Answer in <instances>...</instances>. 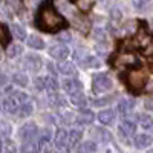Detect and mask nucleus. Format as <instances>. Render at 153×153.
<instances>
[{
  "label": "nucleus",
  "instance_id": "nucleus-1",
  "mask_svg": "<svg viewBox=\"0 0 153 153\" xmlns=\"http://www.w3.org/2000/svg\"><path fill=\"white\" fill-rule=\"evenodd\" d=\"M35 25L42 31L55 32V31L66 26V20L63 19V16L55 9L52 2H45L40 8H38L37 17H35Z\"/></svg>",
  "mask_w": 153,
  "mask_h": 153
},
{
  "label": "nucleus",
  "instance_id": "nucleus-2",
  "mask_svg": "<svg viewBox=\"0 0 153 153\" xmlns=\"http://www.w3.org/2000/svg\"><path fill=\"white\" fill-rule=\"evenodd\" d=\"M126 83L133 92H139L147 83V75L141 69H132L126 75Z\"/></svg>",
  "mask_w": 153,
  "mask_h": 153
},
{
  "label": "nucleus",
  "instance_id": "nucleus-3",
  "mask_svg": "<svg viewBox=\"0 0 153 153\" xmlns=\"http://www.w3.org/2000/svg\"><path fill=\"white\" fill-rule=\"evenodd\" d=\"M92 87H94L95 94L107 92L109 89L112 87V80L109 78L107 74H98V75L94 76V80H92Z\"/></svg>",
  "mask_w": 153,
  "mask_h": 153
},
{
  "label": "nucleus",
  "instance_id": "nucleus-4",
  "mask_svg": "<svg viewBox=\"0 0 153 153\" xmlns=\"http://www.w3.org/2000/svg\"><path fill=\"white\" fill-rule=\"evenodd\" d=\"M38 133V129H37V126L34 123H28V124H25L22 129H20V138H22V141H32V139L37 136Z\"/></svg>",
  "mask_w": 153,
  "mask_h": 153
},
{
  "label": "nucleus",
  "instance_id": "nucleus-5",
  "mask_svg": "<svg viewBox=\"0 0 153 153\" xmlns=\"http://www.w3.org/2000/svg\"><path fill=\"white\" fill-rule=\"evenodd\" d=\"M63 89H65L66 94L75 95V94L83 92V84H81L78 80H75V78H69V80L63 81Z\"/></svg>",
  "mask_w": 153,
  "mask_h": 153
},
{
  "label": "nucleus",
  "instance_id": "nucleus-6",
  "mask_svg": "<svg viewBox=\"0 0 153 153\" xmlns=\"http://www.w3.org/2000/svg\"><path fill=\"white\" fill-rule=\"evenodd\" d=\"M23 66L26 68L28 71L31 72H37L38 69L42 68V58L38 57V55H26L23 58Z\"/></svg>",
  "mask_w": 153,
  "mask_h": 153
},
{
  "label": "nucleus",
  "instance_id": "nucleus-7",
  "mask_svg": "<svg viewBox=\"0 0 153 153\" xmlns=\"http://www.w3.org/2000/svg\"><path fill=\"white\" fill-rule=\"evenodd\" d=\"M49 55L52 57L54 60H58V61H63L68 55H69V49L65 46V45H55L49 49Z\"/></svg>",
  "mask_w": 153,
  "mask_h": 153
},
{
  "label": "nucleus",
  "instance_id": "nucleus-8",
  "mask_svg": "<svg viewBox=\"0 0 153 153\" xmlns=\"http://www.w3.org/2000/svg\"><path fill=\"white\" fill-rule=\"evenodd\" d=\"M136 132V124L132 121V120H124L120 126V133L126 138H129V136H133Z\"/></svg>",
  "mask_w": 153,
  "mask_h": 153
},
{
  "label": "nucleus",
  "instance_id": "nucleus-9",
  "mask_svg": "<svg viewBox=\"0 0 153 153\" xmlns=\"http://www.w3.org/2000/svg\"><path fill=\"white\" fill-rule=\"evenodd\" d=\"M136 57L133 54H129V52H123L121 55H118L117 58V66L120 68H126V66H133L136 63Z\"/></svg>",
  "mask_w": 153,
  "mask_h": 153
},
{
  "label": "nucleus",
  "instance_id": "nucleus-10",
  "mask_svg": "<svg viewBox=\"0 0 153 153\" xmlns=\"http://www.w3.org/2000/svg\"><path fill=\"white\" fill-rule=\"evenodd\" d=\"M20 103H19V101L14 98V97H8L6 100H3V110L6 112V113H16V112H19L20 110Z\"/></svg>",
  "mask_w": 153,
  "mask_h": 153
},
{
  "label": "nucleus",
  "instance_id": "nucleus-11",
  "mask_svg": "<svg viewBox=\"0 0 153 153\" xmlns=\"http://www.w3.org/2000/svg\"><path fill=\"white\" fill-rule=\"evenodd\" d=\"M68 141H69V133L65 129L57 130V133H55V147L60 149V150L65 149L68 146Z\"/></svg>",
  "mask_w": 153,
  "mask_h": 153
},
{
  "label": "nucleus",
  "instance_id": "nucleus-12",
  "mask_svg": "<svg viewBox=\"0 0 153 153\" xmlns=\"http://www.w3.org/2000/svg\"><path fill=\"white\" fill-rule=\"evenodd\" d=\"M98 120L101 124H106V126H110L113 124L115 121V112L112 109H106V110H101L98 113Z\"/></svg>",
  "mask_w": 153,
  "mask_h": 153
},
{
  "label": "nucleus",
  "instance_id": "nucleus-13",
  "mask_svg": "<svg viewBox=\"0 0 153 153\" xmlns=\"http://www.w3.org/2000/svg\"><path fill=\"white\" fill-rule=\"evenodd\" d=\"M95 120V115L92 110H89V109H84L78 113V117H76V123L78 124H91L92 121Z\"/></svg>",
  "mask_w": 153,
  "mask_h": 153
},
{
  "label": "nucleus",
  "instance_id": "nucleus-14",
  "mask_svg": "<svg viewBox=\"0 0 153 153\" xmlns=\"http://www.w3.org/2000/svg\"><path fill=\"white\" fill-rule=\"evenodd\" d=\"M152 143H153V138L147 133H141L135 138V146L138 149H146V147L152 146Z\"/></svg>",
  "mask_w": 153,
  "mask_h": 153
},
{
  "label": "nucleus",
  "instance_id": "nucleus-15",
  "mask_svg": "<svg viewBox=\"0 0 153 153\" xmlns=\"http://www.w3.org/2000/svg\"><path fill=\"white\" fill-rule=\"evenodd\" d=\"M133 107H135V100H129V98L121 100L120 104H118V110H120V113H123V115L132 112Z\"/></svg>",
  "mask_w": 153,
  "mask_h": 153
},
{
  "label": "nucleus",
  "instance_id": "nucleus-16",
  "mask_svg": "<svg viewBox=\"0 0 153 153\" xmlns=\"http://www.w3.org/2000/svg\"><path fill=\"white\" fill-rule=\"evenodd\" d=\"M58 72L63 74V75H76L75 66L72 65V63H68V61L60 63V65H58Z\"/></svg>",
  "mask_w": 153,
  "mask_h": 153
},
{
  "label": "nucleus",
  "instance_id": "nucleus-17",
  "mask_svg": "<svg viewBox=\"0 0 153 153\" xmlns=\"http://www.w3.org/2000/svg\"><path fill=\"white\" fill-rule=\"evenodd\" d=\"M0 34H2V46L6 49L9 42H11V31H9V28L6 26L5 23L2 25V28H0Z\"/></svg>",
  "mask_w": 153,
  "mask_h": 153
},
{
  "label": "nucleus",
  "instance_id": "nucleus-18",
  "mask_svg": "<svg viewBox=\"0 0 153 153\" xmlns=\"http://www.w3.org/2000/svg\"><path fill=\"white\" fill-rule=\"evenodd\" d=\"M22 153H38V144L35 141H26L22 149H20Z\"/></svg>",
  "mask_w": 153,
  "mask_h": 153
},
{
  "label": "nucleus",
  "instance_id": "nucleus-19",
  "mask_svg": "<svg viewBox=\"0 0 153 153\" xmlns=\"http://www.w3.org/2000/svg\"><path fill=\"white\" fill-rule=\"evenodd\" d=\"M139 124H141V127L143 129H146V130H152L153 129V118L150 117V115H141L139 117Z\"/></svg>",
  "mask_w": 153,
  "mask_h": 153
},
{
  "label": "nucleus",
  "instance_id": "nucleus-20",
  "mask_svg": "<svg viewBox=\"0 0 153 153\" xmlns=\"http://www.w3.org/2000/svg\"><path fill=\"white\" fill-rule=\"evenodd\" d=\"M81 66H83V68H98V66H100V60H98L97 57L87 55L86 58L81 60Z\"/></svg>",
  "mask_w": 153,
  "mask_h": 153
},
{
  "label": "nucleus",
  "instance_id": "nucleus-21",
  "mask_svg": "<svg viewBox=\"0 0 153 153\" xmlns=\"http://www.w3.org/2000/svg\"><path fill=\"white\" fill-rule=\"evenodd\" d=\"M78 152L80 153H97V144L94 141H86L84 144L80 146Z\"/></svg>",
  "mask_w": 153,
  "mask_h": 153
},
{
  "label": "nucleus",
  "instance_id": "nucleus-22",
  "mask_svg": "<svg viewBox=\"0 0 153 153\" xmlns=\"http://www.w3.org/2000/svg\"><path fill=\"white\" fill-rule=\"evenodd\" d=\"M11 31L14 34V37L19 38V40H25V38H26V31H25V28L20 26V25H12Z\"/></svg>",
  "mask_w": 153,
  "mask_h": 153
},
{
  "label": "nucleus",
  "instance_id": "nucleus-23",
  "mask_svg": "<svg viewBox=\"0 0 153 153\" xmlns=\"http://www.w3.org/2000/svg\"><path fill=\"white\" fill-rule=\"evenodd\" d=\"M22 51H23V48L20 45H11V46L6 48V55L9 58H14V57H17V55L22 54Z\"/></svg>",
  "mask_w": 153,
  "mask_h": 153
},
{
  "label": "nucleus",
  "instance_id": "nucleus-24",
  "mask_svg": "<svg viewBox=\"0 0 153 153\" xmlns=\"http://www.w3.org/2000/svg\"><path fill=\"white\" fill-rule=\"evenodd\" d=\"M71 103L75 104V106H84L87 103V98L84 97L83 92L80 94H75V95H71Z\"/></svg>",
  "mask_w": 153,
  "mask_h": 153
},
{
  "label": "nucleus",
  "instance_id": "nucleus-25",
  "mask_svg": "<svg viewBox=\"0 0 153 153\" xmlns=\"http://www.w3.org/2000/svg\"><path fill=\"white\" fill-rule=\"evenodd\" d=\"M28 45H29L32 49H42V48L45 46L43 40H42L40 37H37V35H31V37L28 38Z\"/></svg>",
  "mask_w": 153,
  "mask_h": 153
},
{
  "label": "nucleus",
  "instance_id": "nucleus-26",
  "mask_svg": "<svg viewBox=\"0 0 153 153\" xmlns=\"http://www.w3.org/2000/svg\"><path fill=\"white\" fill-rule=\"evenodd\" d=\"M81 136H83V133L80 130H72L69 133V144H71V147H75L76 144H78L81 141Z\"/></svg>",
  "mask_w": 153,
  "mask_h": 153
},
{
  "label": "nucleus",
  "instance_id": "nucleus-27",
  "mask_svg": "<svg viewBox=\"0 0 153 153\" xmlns=\"http://www.w3.org/2000/svg\"><path fill=\"white\" fill-rule=\"evenodd\" d=\"M45 84H46V89L49 92H57L58 83H57V80L54 78V76H46V78H45Z\"/></svg>",
  "mask_w": 153,
  "mask_h": 153
},
{
  "label": "nucleus",
  "instance_id": "nucleus-28",
  "mask_svg": "<svg viewBox=\"0 0 153 153\" xmlns=\"http://www.w3.org/2000/svg\"><path fill=\"white\" fill-rule=\"evenodd\" d=\"M20 117H23V118H26V117H31L32 115V112H34V107H32V104L31 103H25V104H22L20 106Z\"/></svg>",
  "mask_w": 153,
  "mask_h": 153
},
{
  "label": "nucleus",
  "instance_id": "nucleus-29",
  "mask_svg": "<svg viewBox=\"0 0 153 153\" xmlns=\"http://www.w3.org/2000/svg\"><path fill=\"white\" fill-rule=\"evenodd\" d=\"M12 80H14V83L16 84H19V86H22V87H25L28 84V78H26V75H23V74H14L12 75Z\"/></svg>",
  "mask_w": 153,
  "mask_h": 153
},
{
  "label": "nucleus",
  "instance_id": "nucleus-30",
  "mask_svg": "<svg viewBox=\"0 0 153 153\" xmlns=\"http://www.w3.org/2000/svg\"><path fill=\"white\" fill-rule=\"evenodd\" d=\"M49 104L52 106V107H60V106H63V101H61V98L58 97V95H55L54 92L49 95Z\"/></svg>",
  "mask_w": 153,
  "mask_h": 153
},
{
  "label": "nucleus",
  "instance_id": "nucleus-31",
  "mask_svg": "<svg viewBox=\"0 0 153 153\" xmlns=\"http://www.w3.org/2000/svg\"><path fill=\"white\" fill-rule=\"evenodd\" d=\"M12 97H14L20 104H25V103H28V100H29V97H28V94H25V92H14L12 94Z\"/></svg>",
  "mask_w": 153,
  "mask_h": 153
},
{
  "label": "nucleus",
  "instance_id": "nucleus-32",
  "mask_svg": "<svg viewBox=\"0 0 153 153\" xmlns=\"http://www.w3.org/2000/svg\"><path fill=\"white\" fill-rule=\"evenodd\" d=\"M3 149L6 153H16V144L8 139H3Z\"/></svg>",
  "mask_w": 153,
  "mask_h": 153
},
{
  "label": "nucleus",
  "instance_id": "nucleus-33",
  "mask_svg": "<svg viewBox=\"0 0 153 153\" xmlns=\"http://www.w3.org/2000/svg\"><path fill=\"white\" fill-rule=\"evenodd\" d=\"M49 139H51V130H49V129H46V130L43 132V135L40 136V143H38V144L45 147V146L49 143Z\"/></svg>",
  "mask_w": 153,
  "mask_h": 153
},
{
  "label": "nucleus",
  "instance_id": "nucleus-34",
  "mask_svg": "<svg viewBox=\"0 0 153 153\" xmlns=\"http://www.w3.org/2000/svg\"><path fill=\"white\" fill-rule=\"evenodd\" d=\"M34 86H35L37 91H43V89H46L45 78H35V80H34Z\"/></svg>",
  "mask_w": 153,
  "mask_h": 153
},
{
  "label": "nucleus",
  "instance_id": "nucleus-35",
  "mask_svg": "<svg viewBox=\"0 0 153 153\" xmlns=\"http://www.w3.org/2000/svg\"><path fill=\"white\" fill-rule=\"evenodd\" d=\"M76 3H78V6H80L83 11H87L89 8L92 6V2H91V0H76Z\"/></svg>",
  "mask_w": 153,
  "mask_h": 153
},
{
  "label": "nucleus",
  "instance_id": "nucleus-36",
  "mask_svg": "<svg viewBox=\"0 0 153 153\" xmlns=\"http://www.w3.org/2000/svg\"><path fill=\"white\" fill-rule=\"evenodd\" d=\"M11 135V126H8L6 123H2V136L3 139H6Z\"/></svg>",
  "mask_w": 153,
  "mask_h": 153
},
{
  "label": "nucleus",
  "instance_id": "nucleus-37",
  "mask_svg": "<svg viewBox=\"0 0 153 153\" xmlns=\"http://www.w3.org/2000/svg\"><path fill=\"white\" fill-rule=\"evenodd\" d=\"M147 2H149V0H132V3H133V6L136 9H143L147 5Z\"/></svg>",
  "mask_w": 153,
  "mask_h": 153
},
{
  "label": "nucleus",
  "instance_id": "nucleus-38",
  "mask_svg": "<svg viewBox=\"0 0 153 153\" xmlns=\"http://www.w3.org/2000/svg\"><path fill=\"white\" fill-rule=\"evenodd\" d=\"M144 107H146V110H149V112H153V98H150V100H146Z\"/></svg>",
  "mask_w": 153,
  "mask_h": 153
},
{
  "label": "nucleus",
  "instance_id": "nucleus-39",
  "mask_svg": "<svg viewBox=\"0 0 153 153\" xmlns=\"http://www.w3.org/2000/svg\"><path fill=\"white\" fill-rule=\"evenodd\" d=\"M112 100H109V98H101L100 101H95V106H103V104H107V103H110Z\"/></svg>",
  "mask_w": 153,
  "mask_h": 153
},
{
  "label": "nucleus",
  "instance_id": "nucleus-40",
  "mask_svg": "<svg viewBox=\"0 0 153 153\" xmlns=\"http://www.w3.org/2000/svg\"><path fill=\"white\" fill-rule=\"evenodd\" d=\"M61 40H66V42H68V40H71V38H69L68 34H65V35H61Z\"/></svg>",
  "mask_w": 153,
  "mask_h": 153
},
{
  "label": "nucleus",
  "instance_id": "nucleus-41",
  "mask_svg": "<svg viewBox=\"0 0 153 153\" xmlns=\"http://www.w3.org/2000/svg\"><path fill=\"white\" fill-rule=\"evenodd\" d=\"M149 91L153 94V81H152V83H150V86H149Z\"/></svg>",
  "mask_w": 153,
  "mask_h": 153
},
{
  "label": "nucleus",
  "instance_id": "nucleus-42",
  "mask_svg": "<svg viewBox=\"0 0 153 153\" xmlns=\"http://www.w3.org/2000/svg\"><path fill=\"white\" fill-rule=\"evenodd\" d=\"M147 153H153V150H149V152H147Z\"/></svg>",
  "mask_w": 153,
  "mask_h": 153
}]
</instances>
